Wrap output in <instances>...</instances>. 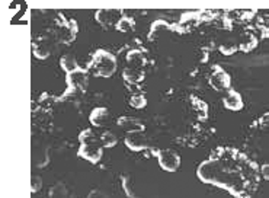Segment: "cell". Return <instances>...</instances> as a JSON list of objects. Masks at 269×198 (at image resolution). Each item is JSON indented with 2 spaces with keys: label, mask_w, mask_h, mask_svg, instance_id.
Listing matches in <instances>:
<instances>
[{
  "label": "cell",
  "mask_w": 269,
  "mask_h": 198,
  "mask_svg": "<svg viewBox=\"0 0 269 198\" xmlns=\"http://www.w3.org/2000/svg\"><path fill=\"white\" fill-rule=\"evenodd\" d=\"M224 106L231 111H240L243 108L242 97L237 92H230V95L224 98Z\"/></svg>",
  "instance_id": "obj_6"
},
{
  "label": "cell",
  "mask_w": 269,
  "mask_h": 198,
  "mask_svg": "<svg viewBox=\"0 0 269 198\" xmlns=\"http://www.w3.org/2000/svg\"><path fill=\"white\" fill-rule=\"evenodd\" d=\"M79 140L81 143L79 148V156L92 163H98L102 157V145L99 137H96L90 128H86L80 133Z\"/></svg>",
  "instance_id": "obj_1"
},
{
  "label": "cell",
  "mask_w": 269,
  "mask_h": 198,
  "mask_svg": "<svg viewBox=\"0 0 269 198\" xmlns=\"http://www.w3.org/2000/svg\"><path fill=\"white\" fill-rule=\"evenodd\" d=\"M99 140H101L102 148H114V146H116V143H118L116 137H115L111 131H104V133L99 136Z\"/></svg>",
  "instance_id": "obj_7"
},
{
  "label": "cell",
  "mask_w": 269,
  "mask_h": 198,
  "mask_svg": "<svg viewBox=\"0 0 269 198\" xmlns=\"http://www.w3.org/2000/svg\"><path fill=\"white\" fill-rule=\"evenodd\" d=\"M153 154L157 156L159 165L163 171L166 172H175L181 166V156L178 151L172 148H164V150H152Z\"/></svg>",
  "instance_id": "obj_3"
},
{
  "label": "cell",
  "mask_w": 269,
  "mask_h": 198,
  "mask_svg": "<svg viewBox=\"0 0 269 198\" xmlns=\"http://www.w3.org/2000/svg\"><path fill=\"white\" fill-rule=\"evenodd\" d=\"M89 67H93V72L99 77H111L116 70V60L108 51L99 50L93 55V61Z\"/></svg>",
  "instance_id": "obj_2"
},
{
  "label": "cell",
  "mask_w": 269,
  "mask_h": 198,
  "mask_svg": "<svg viewBox=\"0 0 269 198\" xmlns=\"http://www.w3.org/2000/svg\"><path fill=\"white\" fill-rule=\"evenodd\" d=\"M144 131V130H143ZM140 133L138 130H131L127 137H125V145L127 148L134 150V151H140V150H144V148H149L147 145V139L144 136V133Z\"/></svg>",
  "instance_id": "obj_4"
},
{
  "label": "cell",
  "mask_w": 269,
  "mask_h": 198,
  "mask_svg": "<svg viewBox=\"0 0 269 198\" xmlns=\"http://www.w3.org/2000/svg\"><path fill=\"white\" fill-rule=\"evenodd\" d=\"M147 103L146 100V97L143 94H138V95H133L131 99H130V105L134 106V108H144Z\"/></svg>",
  "instance_id": "obj_8"
},
{
  "label": "cell",
  "mask_w": 269,
  "mask_h": 198,
  "mask_svg": "<svg viewBox=\"0 0 269 198\" xmlns=\"http://www.w3.org/2000/svg\"><path fill=\"white\" fill-rule=\"evenodd\" d=\"M108 118H109V112H108L107 108H96L90 114V123L95 127L104 125L108 121Z\"/></svg>",
  "instance_id": "obj_5"
}]
</instances>
